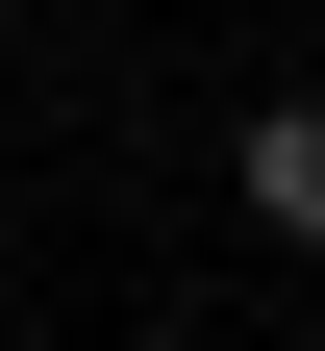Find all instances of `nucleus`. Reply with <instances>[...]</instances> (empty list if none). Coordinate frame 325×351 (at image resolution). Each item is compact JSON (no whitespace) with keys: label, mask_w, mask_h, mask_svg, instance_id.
I'll use <instances>...</instances> for the list:
<instances>
[{"label":"nucleus","mask_w":325,"mask_h":351,"mask_svg":"<svg viewBox=\"0 0 325 351\" xmlns=\"http://www.w3.org/2000/svg\"><path fill=\"white\" fill-rule=\"evenodd\" d=\"M225 176H250L275 251H325V101H250V125H225Z\"/></svg>","instance_id":"obj_1"}]
</instances>
